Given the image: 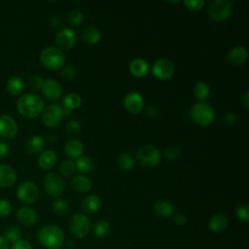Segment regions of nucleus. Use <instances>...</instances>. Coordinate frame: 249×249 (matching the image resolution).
I'll return each mask as SVG.
<instances>
[{
  "label": "nucleus",
  "instance_id": "9b49d317",
  "mask_svg": "<svg viewBox=\"0 0 249 249\" xmlns=\"http://www.w3.org/2000/svg\"><path fill=\"white\" fill-rule=\"evenodd\" d=\"M17 196L22 203H34L39 196L38 186L31 181H24L18 186L17 190Z\"/></svg>",
  "mask_w": 249,
  "mask_h": 249
},
{
  "label": "nucleus",
  "instance_id": "79ce46f5",
  "mask_svg": "<svg viewBox=\"0 0 249 249\" xmlns=\"http://www.w3.org/2000/svg\"><path fill=\"white\" fill-rule=\"evenodd\" d=\"M60 75L66 80V81H73L77 76V70L73 66H66L61 69Z\"/></svg>",
  "mask_w": 249,
  "mask_h": 249
},
{
  "label": "nucleus",
  "instance_id": "4be33fe9",
  "mask_svg": "<svg viewBox=\"0 0 249 249\" xmlns=\"http://www.w3.org/2000/svg\"><path fill=\"white\" fill-rule=\"evenodd\" d=\"M57 161V156L53 150H45L38 157V164L42 169H52Z\"/></svg>",
  "mask_w": 249,
  "mask_h": 249
},
{
  "label": "nucleus",
  "instance_id": "37998d69",
  "mask_svg": "<svg viewBox=\"0 0 249 249\" xmlns=\"http://www.w3.org/2000/svg\"><path fill=\"white\" fill-rule=\"evenodd\" d=\"M44 79L39 76V75H33V76H30L29 79H28V85L29 87L32 89H41L42 87H43V84H44Z\"/></svg>",
  "mask_w": 249,
  "mask_h": 249
},
{
  "label": "nucleus",
  "instance_id": "cd10ccee",
  "mask_svg": "<svg viewBox=\"0 0 249 249\" xmlns=\"http://www.w3.org/2000/svg\"><path fill=\"white\" fill-rule=\"evenodd\" d=\"M81 37L83 42L89 45H96L101 40V33L96 27L88 26L82 31Z\"/></svg>",
  "mask_w": 249,
  "mask_h": 249
},
{
  "label": "nucleus",
  "instance_id": "f03ea898",
  "mask_svg": "<svg viewBox=\"0 0 249 249\" xmlns=\"http://www.w3.org/2000/svg\"><path fill=\"white\" fill-rule=\"evenodd\" d=\"M37 239L48 249H58L63 243L64 232L55 225H46L39 230Z\"/></svg>",
  "mask_w": 249,
  "mask_h": 249
},
{
  "label": "nucleus",
  "instance_id": "7ed1b4c3",
  "mask_svg": "<svg viewBox=\"0 0 249 249\" xmlns=\"http://www.w3.org/2000/svg\"><path fill=\"white\" fill-rule=\"evenodd\" d=\"M190 115L195 124L199 126H208L215 120V111L213 107L205 101L195 103L190 110Z\"/></svg>",
  "mask_w": 249,
  "mask_h": 249
},
{
  "label": "nucleus",
  "instance_id": "4c0bfd02",
  "mask_svg": "<svg viewBox=\"0 0 249 249\" xmlns=\"http://www.w3.org/2000/svg\"><path fill=\"white\" fill-rule=\"evenodd\" d=\"M67 17H68V21L73 26L81 25L84 21L83 13L80 12V11H77V10H74V11H71L70 13H68Z\"/></svg>",
  "mask_w": 249,
  "mask_h": 249
},
{
  "label": "nucleus",
  "instance_id": "1a4fd4ad",
  "mask_svg": "<svg viewBox=\"0 0 249 249\" xmlns=\"http://www.w3.org/2000/svg\"><path fill=\"white\" fill-rule=\"evenodd\" d=\"M43 185L47 194L52 197L59 196L65 190L63 179L54 172H49L45 175Z\"/></svg>",
  "mask_w": 249,
  "mask_h": 249
},
{
  "label": "nucleus",
  "instance_id": "a211bd4d",
  "mask_svg": "<svg viewBox=\"0 0 249 249\" xmlns=\"http://www.w3.org/2000/svg\"><path fill=\"white\" fill-rule=\"evenodd\" d=\"M17 219L21 225L31 227L37 222V214L34 209L28 206H22L17 211Z\"/></svg>",
  "mask_w": 249,
  "mask_h": 249
},
{
  "label": "nucleus",
  "instance_id": "aec40b11",
  "mask_svg": "<svg viewBox=\"0 0 249 249\" xmlns=\"http://www.w3.org/2000/svg\"><path fill=\"white\" fill-rule=\"evenodd\" d=\"M84 144L78 139H70L64 145V153L69 160H77L83 155Z\"/></svg>",
  "mask_w": 249,
  "mask_h": 249
},
{
  "label": "nucleus",
  "instance_id": "603ef678",
  "mask_svg": "<svg viewBox=\"0 0 249 249\" xmlns=\"http://www.w3.org/2000/svg\"><path fill=\"white\" fill-rule=\"evenodd\" d=\"M0 249H10V242L3 235H0Z\"/></svg>",
  "mask_w": 249,
  "mask_h": 249
},
{
  "label": "nucleus",
  "instance_id": "a18cd8bd",
  "mask_svg": "<svg viewBox=\"0 0 249 249\" xmlns=\"http://www.w3.org/2000/svg\"><path fill=\"white\" fill-rule=\"evenodd\" d=\"M237 115L233 112H228L224 116V122L229 125H234L237 123Z\"/></svg>",
  "mask_w": 249,
  "mask_h": 249
},
{
  "label": "nucleus",
  "instance_id": "58836bf2",
  "mask_svg": "<svg viewBox=\"0 0 249 249\" xmlns=\"http://www.w3.org/2000/svg\"><path fill=\"white\" fill-rule=\"evenodd\" d=\"M235 213H236V216L237 218L244 222V223H247L249 221V207H248V204L247 203H241L239 204L237 207H236V210H235Z\"/></svg>",
  "mask_w": 249,
  "mask_h": 249
},
{
  "label": "nucleus",
  "instance_id": "bb28decb",
  "mask_svg": "<svg viewBox=\"0 0 249 249\" xmlns=\"http://www.w3.org/2000/svg\"><path fill=\"white\" fill-rule=\"evenodd\" d=\"M44 147H45V140L40 135L31 136L25 144V149L27 153H29L30 155H37L39 153H42Z\"/></svg>",
  "mask_w": 249,
  "mask_h": 249
},
{
  "label": "nucleus",
  "instance_id": "ddd939ff",
  "mask_svg": "<svg viewBox=\"0 0 249 249\" xmlns=\"http://www.w3.org/2000/svg\"><path fill=\"white\" fill-rule=\"evenodd\" d=\"M18 124L9 115H0V137L3 139H13L18 133Z\"/></svg>",
  "mask_w": 249,
  "mask_h": 249
},
{
  "label": "nucleus",
  "instance_id": "6ab92c4d",
  "mask_svg": "<svg viewBox=\"0 0 249 249\" xmlns=\"http://www.w3.org/2000/svg\"><path fill=\"white\" fill-rule=\"evenodd\" d=\"M17 181L15 169L8 164H0V187L9 188Z\"/></svg>",
  "mask_w": 249,
  "mask_h": 249
},
{
  "label": "nucleus",
  "instance_id": "e433bc0d",
  "mask_svg": "<svg viewBox=\"0 0 249 249\" xmlns=\"http://www.w3.org/2000/svg\"><path fill=\"white\" fill-rule=\"evenodd\" d=\"M65 131L69 135H78L81 131V124L78 120L72 119L67 122L65 125Z\"/></svg>",
  "mask_w": 249,
  "mask_h": 249
},
{
  "label": "nucleus",
  "instance_id": "ea45409f",
  "mask_svg": "<svg viewBox=\"0 0 249 249\" xmlns=\"http://www.w3.org/2000/svg\"><path fill=\"white\" fill-rule=\"evenodd\" d=\"M184 6L193 12H197L201 10L204 6V1L203 0H187L183 2Z\"/></svg>",
  "mask_w": 249,
  "mask_h": 249
},
{
  "label": "nucleus",
  "instance_id": "6e6552de",
  "mask_svg": "<svg viewBox=\"0 0 249 249\" xmlns=\"http://www.w3.org/2000/svg\"><path fill=\"white\" fill-rule=\"evenodd\" d=\"M40 115L43 124L47 127L57 126L61 123L64 116L62 107L57 104H50L44 107Z\"/></svg>",
  "mask_w": 249,
  "mask_h": 249
},
{
  "label": "nucleus",
  "instance_id": "5701e85b",
  "mask_svg": "<svg viewBox=\"0 0 249 249\" xmlns=\"http://www.w3.org/2000/svg\"><path fill=\"white\" fill-rule=\"evenodd\" d=\"M153 210L156 215L161 218H169L174 214L173 205L165 199H159L155 201L153 205Z\"/></svg>",
  "mask_w": 249,
  "mask_h": 249
},
{
  "label": "nucleus",
  "instance_id": "a878e982",
  "mask_svg": "<svg viewBox=\"0 0 249 249\" xmlns=\"http://www.w3.org/2000/svg\"><path fill=\"white\" fill-rule=\"evenodd\" d=\"M101 206V199L97 195H88L82 201V209L84 212L91 214L95 213Z\"/></svg>",
  "mask_w": 249,
  "mask_h": 249
},
{
  "label": "nucleus",
  "instance_id": "f3484780",
  "mask_svg": "<svg viewBox=\"0 0 249 249\" xmlns=\"http://www.w3.org/2000/svg\"><path fill=\"white\" fill-rule=\"evenodd\" d=\"M128 70L132 76H134L136 78H143L149 73L150 65H149L148 61L145 60L144 58L137 57L130 61Z\"/></svg>",
  "mask_w": 249,
  "mask_h": 249
},
{
  "label": "nucleus",
  "instance_id": "0eeeda50",
  "mask_svg": "<svg viewBox=\"0 0 249 249\" xmlns=\"http://www.w3.org/2000/svg\"><path fill=\"white\" fill-rule=\"evenodd\" d=\"M69 231L77 238L86 237L90 231V221L86 214L75 213L69 222Z\"/></svg>",
  "mask_w": 249,
  "mask_h": 249
},
{
  "label": "nucleus",
  "instance_id": "3c124183",
  "mask_svg": "<svg viewBox=\"0 0 249 249\" xmlns=\"http://www.w3.org/2000/svg\"><path fill=\"white\" fill-rule=\"evenodd\" d=\"M241 102L243 104V106L248 109L249 107V90H245L244 93L241 96Z\"/></svg>",
  "mask_w": 249,
  "mask_h": 249
},
{
  "label": "nucleus",
  "instance_id": "20e7f679",
  "mask_svg": "<svg viewBox=\"0 0 249 249\" xmlns=\"http://www.w3.org/2000/svg\"><path fill=\"white\" fill-rule=\"evenodd\" d=\"M40 61L47 69L55 71L61 69L64 65L65 55L58 48L47 47L40 53Z\"/></svg>",
  "mask_w": 249,
  "mask_h": 249
},
{
  "label": "nucleus",
  "instance_id": "f257e3e1",
  "mask_svg": "<svg viewBox=\"0 0 249 249\" xmlns=\"http://www.w3.org/2000/svg\"><path fill=\"white\" fill-rule=\"evenodd\" d=\"M18 112L24 118L38 117L44 109V101L41 96L34 93L21 94L17 102Z\"/></svg>",
  "mask_w": 249,
  "mask_h": 249
},
{
  "label": "nucleus",
  "instance_id": "2f4dec72",
  "mask_svg": "<svg viewBox=\"0 0 249 249\" xmlns=\"http://www.w3.org/2000/svg\"><path fill=\"white\" fill-rule=\"evenodd\" d=\"M75 167L82 173H89L93 169V161L89 157L82 155L76 160Z\"/></svg>",
  "mask_w": 249,
  "mask_h": 249
},
{
  "label": "nucleus",
  "instance_id": "9d476101",
  "mask_svg": "<svg viewBox=\"0 0 249 249\" xmlns=\"http://www.w3.org/2000/svg\"><path fill=\"white\" fill-rule=\"evenodd\" d=\"M153 75L160 81H166L170 79L175 71V66L173 62L165 57L159 58L156 60L151 68Z\"/></svg>",
  "mask_w": 249,
  "mask_h": 249
},
{
  "label": "nucleus",
  "instance_id": "864d4df0",
  "mask_svg": "<svg viewBox=\"0 0 249 249\" xmlns=\"http://www.w3.org/2000/svg\"><path fill=\"white\" fill-rule=\"evenodd\" d=\"M50 22H51L52 26H53V27H57V26L59 25L60 18H59V17H57V16H53V17H52V18H51Z\"/></svg>",
  "mask_w": 249,
  "mask_h": 249
},
{
  "label": "nucleus",
  "instance_id": "f704fd0d",
  "mask_svg": "<svg viewBox=\"0 0 249 249\" xmlns=\"http://www.w3.org/2000/svg\"><path fill=\"white\" fill-rule=\"evenodd\" d=\"M52 206H53L54 213L57 214L58 216H65L68 214V212L70 210L69 203L65 199H62V198H56L55 200H53Z\"/></svg>",
  "mask_w": 249,
  "mask_h": 249
},
{
  "label": "nucleus",
  "instance_id": "09e8293b",
  "mask_svg": "<svg viewBox=\"0 0 249 249\" xmlns=\"http://www.w3.org/2000/svg\"><path fill=\"white\" fill-rule=\"evenodd\" d=\"M9 145L0 139V159H3L5 157H7V155L9 154Z\"/></svg>",
  "mask_w": 249,
  "mask_h": 249
},
{
  "label": "nucleus",
  "instance_id": "49530a36",
  "mask_svg": "<svg viewBox=\"0 0 249 249\" xmlns=\"http://www.w3.org/2000/svg\"><path fill=\"white\" fill-rule=\"evenodd\" d=\"M11 249H32V247H31V244L27 240L21 238V239L18 240L17 242L13 243Z\"/></svg>",
  "mask_w": 249,
  "mask_h": 249
},
{
  "label": "nucleus",
  "instance_id": "4468645a",
  "mask_svg": "<svg viewBox=\"0 0 249 249\" xmlns=\"http://www.w3.org/2000/svg\"><path fill=\"white\" fill-rule=\"evenodd\" d=\"M77 41L76 33L70 28L61 29L55 36V43L59 50L72 49Z\"/></svg>",
  "mask_w": 249,
  "mask_h": 249
},
{
  "label": "nucleus",
  "instance_id": "b1692460",
  "mask_svg": "<svg viewBox=\"0 0 249 249\" xmlns=\"http://www.w3.org/2000/svg\"><path fill=\"white\" fill-rule=\"evenodd\" d=\"M82 104L81 96L76 92L67 93L62 99V110L63 114H68L70 111L79 108Z\"/></svg>",
  "mask_w": 249,
  "mask_h": 249
},
{
  "label": "nucleus",
  "instance_id": "7c9ffc66",
  "mask_svg": "<svg viewBox=\"0 0 249 249\" xmlns=\"http://www.w3.org/2000/svg\"><path fill=\"white\" fill-rule=\"evenodd\" d=\"M193 92L198 100L204 101L210 96V88L205 82H197L194 87Z\"/></svg>",
  "mask_w": 249,
  "mask_h": 249
},
{
  "label": "nucleus",
  "instance_id": "393cba45",
  "mask_svg": "<svg viewBox=\"0 0 249 249\" xmlns=\"http://www.w3.org/2000/svg\"><path fill=\"white\" fill-rule=\"evenodd\" d=\"M71 188L77 193H87L91 189V181L86 175H76L71 179Z\"/></svg>",
  "mask_w": 249,
  "mask_h": 249
},
{
  "label": "nucleus",
  "instance_id": "423d86ee",
  "mask_svg": "<svg viewBox=\"0 0 249 249\" xmlns=\"http://www.w3.org/2000/svg\"><path fill=\"white\" fill-rule=\"evenodd\" d=\"M136 159L142 166L154 167L160 163L161 155L157 147L153 145H145L136 152Z\"/></svg>",
  "mask_w": 249,
  "mask_h": 249
},
{
  "label": "nucleus",
  "instance_id": "c9c22d12",
  "mask_svg": "<svg viewBox=\"0 0 249 249\" xmlns=\"http://www.w3.org/2000/svg\"><path fill=\"white\" fill-rule=\"evenodd\" d=\"M75 161L72 160H66L62 161L59 165V172L64 177H69L75 172Z\"/></svg>",
  "mask_w": 249,
  "mask_h": 249
},
{
  "label": "nucleus",
  "instance_id": "c03bdc74",
  "mask_svg": "<svg viewBox=\"0 0 249 249\" xmlns=\"http://www.w3.org/2000/svg\"><path fill=\"white\" fill-rule=\"evenodd\" d=\"M13 210L12 203L7 199H0V217L5 218L11 214Z\"/></svg>",
  "mask_w": 249,
  "mask_h": 249
},
{
  "label": "nucleus",
  "instance_id": "c756f323",
  "mask_svg": "<svg viewBox=\"0 0 249 249\" xmlns=\"http://www.w3.org/2000/svg\"><path fill=\"white\" fill-rule=\"evenodd\" d=\"M111 226L108 221L106 220H99L97 221L92 229V234L96 238H104L106 237L110 232Z\"/></svg>",
  "mask_w": 249,
  "mask_h": 249
},
{
  "label": "nucleus",
  "instance_id": "f8f14e48",
  "mask_svg": "<svg viewBox=\"0 0 249 249\" xmlns=\"http://www.w3.org/2000/svg\"><path fill=\"white\" fill-rule=\"evenodd\" d=\"M124 106L131 114H139L145 108L143 96L137 91H129L124 97Z\"/></svg>",
  "mask_w": 249,
  "mask_h": 249
},
{
  "label": "nucleus",
  "instance_id": "de8ad7c7",
  "mask_svg": "<svg viewBox=\"0 0 249 249\" xmlns=\"http://www.w3.org/2000/svg\"><path fill=\"white\" fill-rule=\"evenodd\" d=\"M173 223L178 227H183L187 224V217L182 213H177L173 215Z\"/></svg>",
  "mask_w": 249,
  "mask_h": 249
},
{
  "label": "nucleus",
  "instance_id": "473e14b6",
  "mask_svg": "<svg viewBox=\"0 0 249 249\" xmlns=\"http://www.w3.org/2000/svg\"><path fill=\"white\" fill-rule=\"evenodd\" d=\"M118 164L124 171H130L134 167V159L129 153H122L118 158Z\"/></svg>",
  "mask_w": 249,
  "mask_h": 249
},
{
  "label": "nucleus",
  "instance_id": "72a5a7b5",
  "mask_svg": "<svg viewBox=\"0 0 249 249\" xmlns=\"http://www.w3.org/2000/svg\"><path fill=\"white\" fill-rule=\"evenodd\" d=\"M3 236L10 243H15L18 240L21 239V231H20L19 228H18L17 226H9L5 229Z\"/></svg>",
  "mask_w": 249,
  "mask_h": 249
},
{
  "label": "nucleus",
  "instance_id": "8fccbe9b",
  "mask_svg": "<svg viewBox=\"0 0 249 249\" xmlns=\"http://www.w3.org/2000/svg\"><path fill=\"white\" fill-rule=\"evenodd\" d=\"M158 114V109L156 106H153V105H150L146 108V115L149 117V118H154L156 117Z\"/></svg>",
  "mask_w": 249,
  "mask_h": 249
},
{
  "label": "nucleus",
  "instance_id": "dca6fc26",
  "mask_svg": "<svg viewBox=\"0 0 249 249\" xmlns=\"http://www.w3.org/2000/svg\"><path fill=\"white\" fill-rule=\"evenodd\" d=\"M228 61L232 65H242L247 61L248 52L244 46L237 45L232 47L227 55Z\"/></svg>",
  "mask_w": 249,
  "mask_h": 249
},
{
  "label": "nucleus",
  "instance_id": "412c9836",
  "mask_svg": "<svg viewBox=\"0 0 249 249\" xmlns=\"http://www.w3.org/2000/svg\"><path fill=\"white\" fill-rule=\"evenodd\" d=\"M228 225H229V219L223 213L214 214L208 222V228L213 232L224 231L228 228Z\"/></svg>",
  "mask_w": 249,
  "mask_h": 249
},
{
  "label": "nucleus",
  "instance_id": "39448f33",
  "mask_svg": "<svg viewBox=\"0 0 249 249\" xmlns=\"http://www.w3.org/2000/svg\"><path fill=\"white\" fill-rule=\"evenodd\" d=\"M207 12L213 21H225L231 16L232 3L225 0H214L209 4Z\"/></svg>",
  "mask_w": 249,
  "mask_h": 249
},
{
  "label": "nucleus",
  "instance_id": "2eb2a0df",
  "mask_svg": "<svg viewBox=\"0 0 249 249\" xmlns=\"http://www.w3.org/2000/svg\"><path fill=\"white\" fill-rule=\"evenodd\" d=\"M41 90L43 92V95L49 100H56L60 98L63 92L61 85L53 79L45 80Z\"/></svg>",
  "mask_w": 249,
  "mask_h": 249
},
{
  "label": "nucleus",
  "instance_id": "a19ab883",
  "mask_svg": "<svg viewBox=\"0 0 249 249\" xmlns=\"http://www.w3.org/2000/svg\"><path fill=\"white\" fill-rule=\"evenodd\" d=\"M180 156V150L176 146H168L164 150V158L167 160H175Z\"/></svg>",
  "mask_w": 249,
  "mask_h": 249
},
{
  "label": "nucleus",
  "instance_id": "c85d7f7f",
  "mask_svg": "<svg viewBox=\"0 0 249 249\" xmlns=\"http://www.w3.org/2000/svg\"><path fill=\"white\" fill-rule=\"evenodd\" d=\"M24 89V82L19 76H12L7 82V90L10 94L18 96Z\"/></svg>",
  "mask_w": 249,
  "mask_h": 249
}]
</instances>
